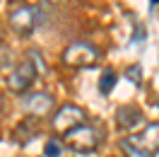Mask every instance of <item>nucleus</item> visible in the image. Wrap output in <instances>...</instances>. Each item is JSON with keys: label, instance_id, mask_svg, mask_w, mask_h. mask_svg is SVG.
Masks as SVG:
<instances>
[{"label": "nucleus", "instance_id": "nucleus-1", "mask_svg": "<svg viewBox=\"0 0 159 157\" xmlns=\"http://www.w3.org/2000/svg\"><path fill=\"white\" fill-rule=\"evenodd\" d=\"M43 70H46L43 56H39L36 51H27L24 60L17 63V65L7 73V87H10L15 94H27Z\"/></svg>", "mask_w": 159, "mask_h": 157}, {"label": "nucleus", "instance_id": "nucleus-2", "mask_svg": "<svg viewBox=\"0 0 159 157\" xmlns=\"http://www.w3.org/2000/svg\"><path fill=\"white\" fill-rule=\"evenodd\" d=\"M7 22H10V27L15 34H20V36H29L31 31L39 27V10L29 5V2H15L10 5V10H7Z\"/></svg>", "mask_w": 159, "mask_h": 157}, {"label": "nucleus", "instance_id": "nucleus-3", "mask_svg": "<svg viewBox=\"0 0 159 157\" xmlns=\"http://www.w3.org/2000/svg\"><path fill=\"white\" fill-rule=\"evenodd\" d=\"M99 58H101L99 49L92 46L89 41H72V44H68L65 51H63V63L70 65V68H77V70L97 65Z\"/></svg>", "mask_w": 159, "mask_h": 157}, {"label": "nucleus", "instance_id": "nucleus-4", "mask_svg": "<svg viewBox=\"0 0 159 157\" xmlns=\"http://www.w3.org/2000/svg\"><path fill=\"white\" fill-rule=\"evenodd\" d=\"M101 143V131L92 123H82V126L72 128L70 133H65V145L72 152H94Z\"/></svg>", "mask_w": 159, "mask_h": 157}, {"label": "nucleus", "instance_id": "nucleus-5", "mask_svg": "<svg viewBox=\"0 0 159 157\" xmlns=\"http://www.w3.org/2000/svg\"><path fill=\"white\" fill-rule=\"evenodd\" d=\"M84 123V111L80 107H75V104H63V107L53 114V118H51V128L56 131V133H70L72 128H77Z\"/></svg>", "mask_w": 159, "mask_h": 157}, {"label": "nucleus", "instance_id": "nucleus-6", "mask_svg": "<svg viewBox=\"0 0 159 157\" xmlns=\"http://www.w3.org/2000/svg\"><path fill=\"white\" fill-rule=\"evenodd\" d=\"M125 143H130L133 147H138L140 152H145V155H157L159 152V121L154 123H145L142 131L138 133H133L130 138H125Z\"/></svg>", "mask_w": 159, "mask_h": 157}, {"label": "nucleus", "instance_id": "nucleus-7", "mask_svg": "<svg viewBox=\"0 0 159 157\" xmlns=\"http://www.w3.org/2000/svg\"><path fill=\"white\" fill-rule=\"evenodd\" d=\"M22 107H24V111L29 116H46V114L53 111L56 99L48 92H27L22 97Z\"/></svg>", "mask_w": 159, "mask_h": 157}, {"label": "nucleus", "instance_id": "nucleus-8", "mask_svg": "<svg viewBox=\"0 0 159 157\" xmlns=\"http://www.w3.org/2000/svg\"><path fill=\"white\" fill-rule=\"evenodd\" d=\"M116 123L118 128H125V131H133V128H138L145 123V116H142V111L138 107H133V104H125V107H120L116 111Z\"/></svg>", "mask_w": 159, "mask_h": 157}, {"label": "nucleus", "instance_id": "nucleus-9", "mask_svg": "<svg viewBox=\"0 0 159 157\" xmlns=\"http://www.w3.org/2000/svg\"><path fill=\"white\" fill-rule=\"evenodd\" d=\"M113 82H116V73H113V70H104L99 89L104 92V94H109V92H111V87H113Z\"/></svg>", "mask_w": 159, "mask_h": 157}, {"label": "nucleus", "instance_id": "nucleus-10", "mask_svg": "<svg viewBox=\"0 0 159 157\" xmlns=\"http://www.w3.org/2000/svg\"><path fill=\"white\" fill-rule=\"evenodd\" d=\"M120 147H123V152H125V157H149V155H145V152H140L138 147H133L130 143H120Z\"/></svg>", "mask_w": 159, "mask_h": 157}, {"label": "nucleus", "instance_id": "nucleus-11", "mask_svg": "<svg viewBox=\"0 0 159 157\" xmlns=\"http://www.w3.org/2000/svg\"><path fill=\"white\" fill-rule=\"evenodd\" d=\"M60 155V143L58 140H48L46 143V157H58Z\"/></svg>", "mask_w": 159, "mask_h": 157}, {"label": "nucleus", "instance_id": "nucleus-12", "mask_svg": "<svg viewBox=\"0 0 159 157\" xmlns=\"http://www.w3.org/2000/svg\"><path fill=\"white\" fill-rule=\"evenodd\" d=\"M128 75H133V82H138V85H140V75H142V73H140V68H135V65H133V68L128 70Z\"/></svg>", "mask_w": 159, "mask_h": 157}, {"label": "nucleus", "instance_id": "nucleus-13", "mask_svg": "<svg viewBox=\"0 0 159 157\" xmlns=\"http://www.w3.org/2000/svg\"><path fill=\"white\" fill-rule=\"evenodd\" d=\"M2 107H5V102H2V94H0V111H2Z\"/></svg>", "mask_w": 159, "mask_h": 157}, {"label": "nucleus", "instance_id": "nucleus-14", "mask_svg": "<svg viewBox=\"0 0 159 157\" xmlns=\"http://www.w3.org/2000/svg\"><path fill=\"white\" fill-rule=\"evenodd\" d=\"M157 107H159V99H157Z\"/></svg>", "mask_w": 159, "mask_h": 157}]
</instances>
